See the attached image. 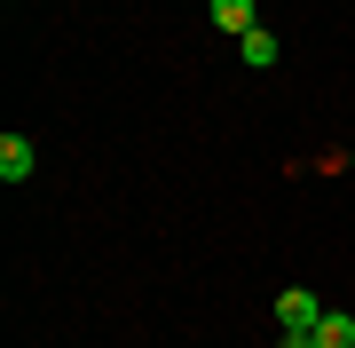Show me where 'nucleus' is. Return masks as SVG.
Listing matches in <instances>:
<instances>
[{
  "label": "nucleus",
  "mask_w": 355,
  "mask_h": 348,
  "mask_svg": "<svg viewBox=\"0 0 355 348\" xmlns=\"http://www.w3.org/2000/svg\"><path fill=\"white\" fill-rule=\"evenodd\" d=\"M205 16H214V32H229V40H245V32L261 24L253 0H205Z\"/></svg>",
  "instance_id": "nucleus-2"
},
{
  "label": "nucleus",
  "mask_w": 355,
  "mask_h": 348,
  "mask_svg": "<svg viewBox=\"0 0 355 348\" xmlns=\"http://www.w3.org/2000/svg\"><path fill=\"white\" fill-rule=\"evenodd\" d=\"M331 309L324 293H308V285H284L277 293V333H316V317Z\"/></svg>",
  "instance_id": "nucleus-1"
},
{
  "label": "nucleus",
  "mask_w": 355,
  "mask_h": 348,
  "mask_svg": "<svg viewBox=\"0 0 355 348\" xmlns=\"http://www.w3.org/2000/svg\"><path fill=\"white\" fill-rule=\"evenodd\" d=\"M32 167H40V151L24 135H0V182H32Z\"/></svg>",
  "instance_id": "nucleus-3"
},
{
  "label": "nucleus",
  "mask_w": 355,
  "mask_h": 348,
  "mask_svg": "<svg viewBox=\"0 0 355 348\" xmlns=\"http://www.w3.org/2000/svg\"><path fill=\"white\" fill-rule=\"evenodd\" d=\"M8 8H16V0H8Z\"/></svg>",
  "instance_id": "nucleus-7"
},
{
  "label": "nucleus",
  "mask_w": 355,
  "mask_h": 348,
  "mask_svg": "<svg viewBox=\"0 0 355 348\" xmlns=\"http://www.w3.org/2000/svg\"><path fill=\"white\" fill-rule=\"evenodd\" d=\"M308 340H316V348H355V317H347V309H324Z\"/></svg>",
  "instance_id": "nucleus-4"
},
{
  "label": "nucleus",
  "mask_w": 355,
  "mask_h": 348,
  "mask_svg": "<svg viewBox=\"0 0 355 348\" xmlns=\"http://www.w3.org/2000/svg\"><path fill=\"white\" fill-rule=\"evenodd\" d=\"M237 56H245V64H253V72H268V64H277L284 48H277V32H268V24H253V32L237 40Z\"/></svg>",
  "instance_id": "nucleus-5"
},
{
  "label": "nucleus",
  "mask_w": 355,
  "mask_h": 348,
  "mask_svg": "<svg viewBox=\"0 0 355 348\" xmlns=\"http://www.w3.org/2000/svg\"><path fill=\"white\" fill-rule=\"evenodd\" d=\"M277 348H316V340H308V333H277Z\"/></svg>",
  "instance_id": "nucleus-6"
}]
</instances>
